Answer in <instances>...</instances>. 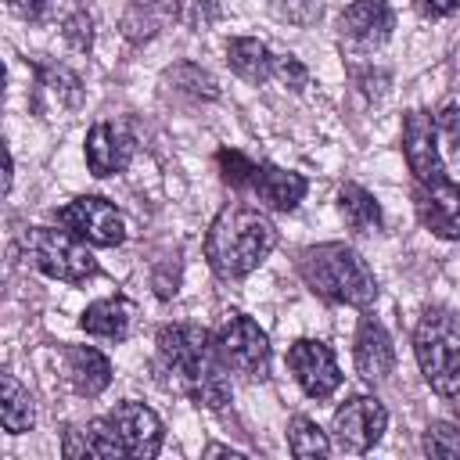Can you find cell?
<instances>
[{"label":"cell","mask_w":460,"mask_h":460,"mask_svg":"<svg viewBox=\"0 0 460 460\" xmlns=\"http://www.w3.org/2000/svg\"><path fill=\"white\" fill-rule=\"evenodd\" d=\"M298 277L302 284L331 302V305H349V309H367L377 298V280L370 273V266L363 262V255L341 241H323V244H309L298 252Z\"/></svg>","instance_id":"3"},{"label":"cell","mask_w":460,"mask_h":460,"mask_svg":"<svg viewBox=\"0 0 460 460\" xmlns=\"http://www.w3.org/2000/svg\"><path fill=\"white\" fill-rule=\"evenodd\" d=\"M61 453L68 460L75 456H97V460H115V456H126V446L111 424V417H97L90 420L86 428H68L61 435Z\"/></svg>","instance_id":"17"},{"label":"cell","mask_w":460,"mask_h":460,"mask_svg":"<svg viewBox=\"0 0 460 460\" xmlns=\"http://www.w3.org/2000/svg\"><path fill=\"white\" fill-rule=\"evenodd\" d=\"M352 359H356V374L367 385H381L388 381V374L395 370V345L385 331V323L370 313L359 316L356 323V345H352Z\"/></svg>","instance_id":"15"},{"label":"cell","mask_w":460,"mask_h":460,"mask_svg":"<svg viewBox=\"0 0 460 460\" xmlns=\"http://www.w3.org/2000/svg\"><path fill=\"white\" fill-rule=\"evenodd\" d=\"M413 208L424 230L442 241H460V187L449 176L413 183Z\"/></svg>","instance_id":"10"},{"label":"cell","mask_w":460,"mask_h":460,"mask_svg":"<svg viewBox=\"0 0 460 460\" xmlns=\"http://www.w3.org/2000/svg\"><path fill=\"white\" fill-rule=\"evenodd\" d=\"M65 377L79 395L93 399L111 385V363L93 345H68L65 349Z\"/></svg>","instance_id":"18"},{"label":"cell","mask_w":460,"mask_h":460,"mask_svg":"<svg viewBox=\"0 0 460 460\" xmlns=\"http://www.w3.org/2000/svg\"><path fill=\"white\" fill-rule=\"evenodd\" d=\"M435 133L446 137V140L460 151V108H456V104H449V108L438 111V119H435Z\"/></svg>","instance_id":"30"},{"label":"cell","mask_w":460,"mask_h":460,"mask_svg":"<svg viewBox=\"0 0 460 460\" xmlns=\"http://www.w3.org/2000/svg\"><path fill=\"white\" fill-rule=\"evenodd\" d=\"M0 424L7 435H25L36 424L29 388H22L11 370H4V377H0Z\"/></svg>","instance_id":"21"},{"label":"cell","mask_w":460,"mask_h":460,"mask_svg":"<svg viewBox=\"0 0 460 460\" xmlns=\"http://www.w3.org/2000/svg\"><path fill=\"white\" fill-rule=\"evenodd\" d=\"M133 302L122 298V295H111V298H97L83 309L79 316V327L93 338H104V341H122L133 327Z\"/></svg>","instance_id":"19"},{"label":"cell","mask_w":460,"mask_h":460,"mask_svg":"<svg viewBox=\"0 0 460 460\" xmlns=\"http://www.w3.org/2000/svg\"><path fill=\"white\" fill-rule=\"evenodd\" d=\"M43 86H50L54 93H58V101H65V104H79V97H83V90H79V79L68 72V68H47L43 72Z\"/></svg>","instance_id":"29"},{"label":"cell","mask_w":460,"mask_h":460,"mask_svg":"<svg viewBox=\"0 0 460 460\" xmlns=\"http://www.w3.org/2000/svg\"><path fill=\"white\" fill-rule=\"evenodd\" d=\"M155 349H158V367L172 377V388L190 395L198 406L205 410H223L234 395L230 377H226V363L216 349V334L201 323L180 320V323H165L155 334Z\"/></svg>","instance_id":"1"},{"label":"cell","mask_w":460,"mask_h":460,"mask_svg":"<svg viewBox=\"0 0 460 460\" xmlns=\"http://www.w3.org/2000/svg\"><path fill=\"white\" fill-rule=\"evenodd\" d=\"M288 449L291 456H327L331 453V431H323L309 417H291L288 420Z\"/></svg>","instance_id":"23"},{"label":"cell","mask_w":460,"mask_h":460,"mask_svg":"<svg viewBox=\"0 0 460 460\" xmlns=\"http://www.w3.org/2000/svg\"><path fill=\"white\" fill-rule=\"evenodd\" d=\"M216 162H219V172H223V180H226L230 187H237V190H252L255 172H259V162L244 158L241 151H226V147L216 155Z\"/></svg>","instance_id":"26"},{"label":"cell","mask_w":460,"mask_h":460,"mask_svg":"<svg viewBox=\"0 0 460 460\" xmlns=\"http://www.w3.org/2000/svg\"><path fill=\"white\" fill-rule=\"evenodd\" d=\"M420 449L438 460H460V428L449 420H431L420 435Z\"/></svg>","instance_id":"24"},{"label":"cell","mask_w":460,"mask_h":460,"mask_svg":"<svg viewBox=\"0 0 460 460\" xmlns=\"http://www.w3.org/2000/svg\"><path fill=\"white\" fill-rule=\"evenodd\" d=\"M270 11L277 22H288V25H313L320 14H323V4L320 0H270Z\"/></svg>","instance_id":"27"},{"label":"cell","mask_w":460,"mask_h":460,"mask_svg":"<svg viewBox=\"0 0 460 460\" xmlns=\"http://www.w3.org/2000/svg\"><path fill=\"white\" fill-rule=\"evenodd\" d=\"M413 7L424 14V18H446L460 7V0H413Z\"/></svg>","instance_id":"33"},{"label":"cell","mask_w":460,"mask_h":460,"mask_svg":"<svg viewBox=\"0 0 460 460\" xmlns=\"http://www.w3.org/2000/svg\"><path fill=\"white\" fill-rule=\"evenodd\" d=\"M65 36H68V40H72L79 50H90V18H86V14H75V18L68 22Z\"/></svg>","instance_id":"32"},{"label":"cell","mask_w":460,"mask_h":460,"mask_svg":"<svg viewBox=\"0 0 460 460\" xmlns=\"http://www.w3.org/2000/svg\"><path fill=\"white\" fill-rule=\"evenodd\" d=\"M169 83H172L176 90H187L190 97H205V101L219 97V86H216V79H212L205 68L190 65V61H180V65L169 72Z\"/></svg>","instance_id":"25"},{"label":"cell","mask_w":460,"mask_h":460,"mask_svg":"<svg viewBox=\"0 0 460 460\" xmlns=\"http://www.w3.org/2000/svg\"><path fill=\"white\" fill-rule=\"evenodd\" d=\"M413 356L431 392L460 395V313L428 305L413 327Z\"/></svg>","instance_id":"4"},{"label":"cell","mask_w":460,"mask_h":460,"mask_svg":"<svg viewBox=\"0 0 460 460\" xmlns=\"http://www.w3.org/2000/svg\"><path fill=\"white\" fill-rule=\"evenodd\" d=\"M108 417H111V424H115V431H119V438L126 446V456H133V460L158 456V449H162V420H158V413L151 406H144L137 399H126Z\"/></svg>","instance_id":"14"},{"label":"cell","mask_w":460,"mask_h":460,"mask_svg":"<svg viewBox=\"0 0 460 460\" xmlns=\"http://www.w3.org/2000/svg\"><path fill=\"white\" fill-rule=\"evenodd\" d=\"M288 370L309 399H331L341 388V367L327 341L298 338L288 345Z\"/></svg>","instance_id":"9"},{"label":"cell","mask_w":460,"mask_h":460,"mask_svg":"<svg viewBox=\"0 0 460 460\" xmlns=\"http://www.w3.org/2000/svg\"><path fill=\"white\" fill-rule=\"evenodd\" d=\"M277 248V226L273 219L248 201H230L216 212L205 234V259L216 277L241 280L252 270L266 262V255Z\"/></svg>","instance_id":"2"},{"label":"cell","mask_w":460,"mask_h":460,"mask_svg":"<svg viewBox=\"0 0 460 460\" xmlns=\"http://www.w3.org/2000/svg\"><path fill=\"white\" fill-rule=\"evenodd\" d=\"M133 151H137V140L119 122H93L90 133H86V144H83L86 169L93 176H101V180L126 172L129 162H133Z\"/></svg>","instance_id":"12"},{"label":"cell","mask_w":460,"mask_h":460,"mask_svg":"<svg viewBox=\"0 0 460 460\" xmlns=\"http://www.w3.org/2000/svg\"><path fill=\"white\" fill-rule=\"evenodd\" d=\"M226 65H230L234 75H241V79L252 83V86L273 79V54H270V47H266L262 40H255V36H234V40L226 43Z\"/></svg>","instance_id":"20"},{"label":"cell","mask_w":460,"mask_h":460,"mask_svg":"<svg viewBox=\"0 0 460 460\" xmlns=\"http://www.w3.org/2000/svg\"><path fill=\"white\" fill-rule=\"evenodd\" d=\"M22 255L29 266H36L43 277L61 280V284H86L97 273V259L86 248V241L79 234L54 230V226H29L18 237Z\"/></svg>","instance_id":"5"},{"label":"cell","mask_w":460,"mask_h":460,"mask_svg":"<svg viewBox=\"0 0 460 460\" xmlns=\"http://www.w3.org/2000/svg\"><path fill=\"white\" fill-rule=\"evenodd\" d=\"M273 79L284 83L288 90L302 93V90L309 86V68H305L295 54H277V58H273Z\"/></svg>","instance_id":"28"},{"label":"cell","mask_w":460,"mask_h":460,"mask_svg":"<svg viewBox=\"0 0 460 460\" xmlns=\"http://www.w3.org/2000/svg\"><path fill=\"white\" fill-rule=\"evenodd\" d=\"M388 428V410L377 395H352L331 417V446L341 453H367Z\"/></svg>","instance_id":"7"},{"label":"cell","mask_w":460,"mask_h":460,"mask_svg":"<svg viewBox=\"0 0 460 460\" xmlns=\"http://www.w3.org/2000/svg\"><path fill=\"white\" fill-rule=\"evenodd\" d=\"M58 219H61V226H68L72 234H79L93 248H115V244L126 241V223H122L119 208L101 194L72 198L58 212Z\"/></svg>","instance_id":"8"},{"label":"cell","mask_w":460,"mask_h":460,"mask_svg":"<svg viewBox=\"0 0 460 460\" xmlns=\"http://www.w3.org/2000/svg\"><path fill=\"white\" fill-rule=\"evenodd\" d=\"M216 349L223 356V363L244 377H266L270 374V338L266 331L244 316V313H230L219 331H216Z\"/></svg>","instance_id":"6"},{"label":"cell","mask_w":460,"mask_h":460,"mask_svg":"<svg viewBox=\"0 0 460 460\" xmlns=\"http://www.w3.org/2000/svg\"><path fill=\"white\" fill-rule=\"evenodd\" d=\"M395 29V14L388 7V0H352L341 18H338V32L341 40H349L356 50H377L388 43Z\"/></svg>","instance_id":"13"},{"label":"cell","mask_w":460,"mask_h":460,"mask_svg":"<svg viewBox=\"0 0 460 460\" xmlns=\"http://www.w3.org/2000/svg\"><path fill=\"white\" fill-rule=\"evenodd\" d=\"M309 183L302 172L295 169H280L273 162H259V172H255V183H252V198H259L266 208H277V212H291L298 208V201L305 198Z\"/></svg>","instance_id":"16"},{"label":"cell","mask_w":460,"mask_h":460,"mask_svg":"<svg viewBox=\"0 0 460 460\" xmlns=\"http://www.w3.org/2000/svg\"><path fill=\"white\" fill-rule=\"evenodd\" d=\"M7 7L22 22H43V14H47V0H7Z\"/></svg>","instance_id":"31"},{"label":"cell","mask_w":460,"mask_h":460,"mask_svg":"<svg viewBox=\"0 0 460 460\" xmlns=\"http://www.w3.org/2000/svg\"><path fill=\"white\" fill-rule=\"evenodd\" d=\"M338 212H341L345 226L356 230V234H370V230L381 226V205L359 183H341V190H338Z\"/></svg>","instance_id":"22"},{"label":"cell","mask_w":460,"mask_h":460,"mask_svg":"<svg viewBox=\"0 0 460 460\" xmlns=\"http://www.w3.org/2000/svg\"><path fill=\"white\" fill-rule=\"evenodd\" d=\"M402 158H406V169H410L413 183L446 176V165H442V155H438L435 119L420 108L402 115Z\"/></svg>","instance_id":"11"}]
</instances>
